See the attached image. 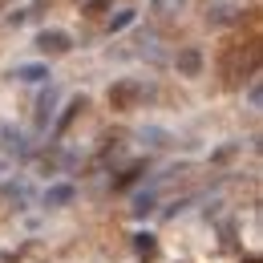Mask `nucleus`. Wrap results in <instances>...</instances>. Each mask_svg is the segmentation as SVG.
I'll return each instance as SVG.
<instances>
[{
    "label": "nucleus",
    "instance_id": "7ed1b4c3",
    "mask_svg": "<svg viewBox=\"0 0 263 263\" xmlns=\"http://www.w3.org/2000/svg\"><path fill=\"white\" fill-rule=\"evenodd\" d=\"M36 49H41L45 57H61V53L73 49V41H69V33H61V29H45V33H36Z\"/></svg>",
    "mask_w": 263,
    "mask_h": 263
},
{
    "label": "nucleus",
    "instance_id": "f3484780",
    "mask_svg": "<svg viewBox=\"0 0 263 263\" xmlns=\"http://www.w3.org/2000/svg\"><path fill=\"white\" fill-rule=\"evenodd\" d=\"M243 263H259V255H247V259H243Z\"/></svg>",
    "mask_w": 263,
    "mask_h": 263
},
{
    "label": "nucleus",
    "instance_id": "4468645a",
    "mask_svg": "<svg viewBox=\"0 0 263 263\" xmlns=\"http://www.w3.org/2000/svg\"><path fill=\"white\" fill-rule=\"evenodd\" d=\"M109 4H114V0H89V4H85V12H89V16H98V12H105Z\"/></svg>",
    "mask_w": 263,
    "mask_h": 263
},
{
    "label": "nucleus",
    "instance_id": "f03ea898",
    "mask_svg": "<svg viewBox=\"0 0 263 263\" xmlns=\"http://www.w3.org/2000/svg\"><path fill=\"white\" fill-rule=\"evenodd\" d=\"M142 98H146V85H142V81H118V85L109 89V105L122 109V114L138 109V101H142Z\"/></svg>",
    "mask_w": 263,
    "mask_h": 263
},
{
    "label": "nucleus",
    "instance_id": "f257e3e1",
    "mask_svg": "<svg viewBox=\"0 0 263 263\" xmlns=\"http://www.w3.org/2000/svg\"><path fill=\"white\" fill-rule=\"evenodd\" d=\"M255 65H259V49L255 45H235V49H227V57H223V73H227V81H235V77H243V69L247 73H255Z\"/></svg>",
    "mask_w": 263,
    "mask_h": 263
},
{
    "label": "nucleus",
    "instance_id": "20e7f679",
    "mask_svg": "<svg viewBox=\"0 0 263 263\" xmlns=\"http://www.w3.org/2000/svg\"><path fill=\"white\" fill-rule=\"evenodd\" d=\"M174 65H178V73H182V77H198V73H202V65H206V57H202V49L186 45V49H178Z\"/></svg>",
    "mask_w": 263,
    "mask_h": 263
},
{
    "label": "nucleus",
    "instance_id": "1a4fd4ad",
    "mask_svg": "<svg viewBox=\"0 0 263 263\" xmlns=\"http://www.w3.org/2000/svg\"><path fill=\"white\" fill-rule=\"evenodd\" d=\"M182 4H186V0H150V8H154L158 16H174Z\"/></svg>",
    "mask_w": 263,
    "mask_h": 263
},
{
    "label": "nucleus",
    "instance_id": "39448f33",
    "mask_svg": "<svg viewBox=\"0 0 263 263\" xmlns=\"http://www.w3.org/2000/svg\"><path fill=\"white\" fill-rule=\"evenodd\" d=\"M73 195H77V191H73L69 182H57V186H49V191H45V206H69Z\"/></svg>",
    "mask_w": 263,
    "mask_h": 263
},
{
    "label": "nucleus",
    "instance_id": "9d476101",
    "mask_svg": "<svg viewBox=\"0 0 263 263\" xmlns=\"http://www.w3.org/2000/svg\"><path fill=\"white\" fill-rule=\"evenodd\" d=\"M134 16H138L134 8H126V12H118V16H109V33H122L126 25H134Z\"/></svg>",
    "mask_w": 263,
    "mask_h": 263
},
{
    "label": "nucleus",
    "instance_id": "f8f14e48",
    "mask_svg": "<svg viewBox=\"0 0 263 263\" xmlns=\"http://www.w3.org/2000/svg\"><path fill=\"white\" fill-rule=\"evenodd\" d=\"M247 101H251V109H259V105H263V85H259V81H251V89H247Z\"/></svg>",
    "mask_w": 263,
    "mask_h": 263
},
{
    "label": "nucleus",
    "instance_id": "0eeeda50",
    "mask_svg": "<svg viewBox=\"0 0 263 263\" xmlns=\"http://www.w3.org/2000/svg\"><path fill=\"white\" fill-rule=\"evenodd\" d=\"M12 77H16V81H25V85H36V81H45V77H49V65H16Z\"/></svg>",
    "mask_w": 263,
    "mask_h": 263
},
{
    "label": "nucleus",
    "instance_id": "dca6fc26",
    "mask_svg": "<svg viewBox=\"0 0 263 263\" xmlns=\"http://www.w3.org/2000/svg\"><path fill=\"white\" fill-rule=\"evenodd\" d=\"M0 263H16V255H12V251H4V255H0Z\"/></svg>",
    "mask_w": 263,
    "mask_h": 263
},
{
    "label": "nucleus",
    "instance_id": "423d86ee",
    "mask_svg": "<svg viewBox=\"0 0 263 263\" xmlns=\"http://www.w3.org/2000/svg\"><path fill=\"white\" fill-rule=\"evenodd\" d=\"M53 109H57V89L49 85V93L36 101V126H49V118H53Z\"/></svg>",
    "mask_w": 263,
    "mask_h": 263
},
{
    "label": "nucleus",
    "instance_id": "6e6552de",
    "mask_svg": "<svg viewBox=\"0 0 263 263\" xmlns=\"http://www.w3.org/2000/svg\"><path fill=\"white\" fill-rule=\"evenodd\" d=\"M81 109H85V98H73V101L65 105V114H61V122H57V130H65V126L77 118V114H81Z\"/></svg>",
    "mask_w": 263,
    "mask_h": 263
},
{
    "label": "nucleus",
    "instance_id": "9b49d317",
    "mask_svg": "<svg viewBox=\"0 0 263 263\" xmlns=\"http://www.w3.org/2000/svg\"><path fill=\"white\" fill-rule=\"evenodd\" d=\"M138 174H142V166H130L126 174H118V178H114V186H118V191H122V186H130V182L138 178Z\"/></svg>",
    "mask_w": 263,
    "mask_h": 263
},
{
    "label": "nucleus",
    "instance_id": "2eb2a0df",
    "mask_svg": "<svg viewBox=\"0 0 263 263\" xmlns=\"http://www.w3.org/2000/svg\"><path fill=\"white\" fill-rule=\"evenodd\" d=\"M138 251L150 255V251H154V235H138Z\"/></svg>",
    "mask_w": 263,
    "mask_h": 263
},
{
    "label": "nucleus",
    "instance_id": "ddd939ff",
    "mask_svg": "<svg viewBox=\"0 0 263 263\" xmlns=\"http://www.w3.org/2000/svg\"><path fill=\"white\" fill-rule=\"evenodd\" d=\"M150 206H154V191H146V195H142L138 202H134V211H138V215H146Z\"/></svg>",
    "mask_w": 263,
    "mask_h": 263
}]
</instances>
